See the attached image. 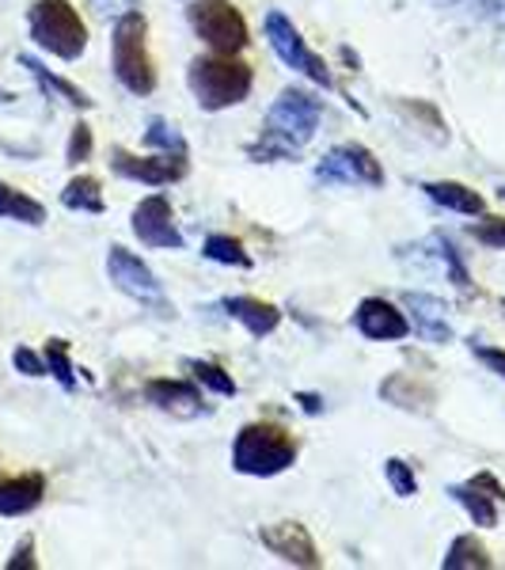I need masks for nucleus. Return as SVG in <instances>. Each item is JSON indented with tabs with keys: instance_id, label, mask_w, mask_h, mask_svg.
Wrapping results in <instances>:
<instances>
[{
	"instance_id": "obj_1",
	"label": "nucleus",
	"mask_w": 505,
	"mask_h": 570,
	"mask_svg": "<svg viewBox=\"0 0 505 570\" xmlns=\"http://www.w3.org/2000/svg\"><path fill=\"white\" fill-rule=\"evenodd\" d=\"M319 118H324V104L311 91L286 88L266 110L263 134L255 145H247V156L251 160H289L316 137Z\"/></svg>"
},
{
	"instance_id": "obj_2",
	"label": "nucleus",
	"mask_w": 505,
	"mask_h": 570,
	"mask_svg": "<svg viewBox=\"0 0 505 570\" xmlns=\"http://www.w3.org/2000/svg\"><path fill=\"white\" fill-rule=\"evenodd\" d=\"M187 85L195 91L201 110H228L244 104L255 88V72L236 53H214V58H195L187 69Z\"/></svg>"
},
{
	"instance_id": "obj_3",
	"label": "nucleus",
	"mask_w": 505,
	"mask_h": 570,
	"mask_svg": "<svg viewBox=\"0 0 505 570\" xmlns=\"http://www.w3.org/2000/svg\"><path fill=\"white\" fill-rule=\"evenodd\" d=\"M293 464H297V441H293L286 426H274V422H247L232 441V468L240 475L270 480V475H281Z\"/></svg>"
},
{
	"instance_id": "obj_4",
	"label": "nucleus",
	"mask_w": 505,
	"mask_h": 570,
	"mask_svg": "<svg viewBox=\"0 0 505 570\" xmlns=\"http://www.w3.org/2000/svg\"><path fill=\"white\" fill-rule=\"evenodd\" d=\"M110 66H115L118 85L133 96H152L156 91V66L149 53V23L141 12H122L110 35Z\"/></svg>"
},
{
	"instance_id": "obj_5",
	"label": "nucleus",
	"mask_w": 505,
	"mask_h": 570,
	"mask_svg": "<svg viewBox=\"0 0 505 570\" xmlns=\"http://www.w3.org/2000/svg\"><path fill=\"white\" fill-rule=\"evenodd\" d=\"M27 27H31V39L61 61H77L88 50V27L69 0H34Z\"/></svg>"
},
{
	"instance_id": "obj_6",
	"label": "nucleus",
	"mask_w": 505,
	"mask_h": 570,
	"mask_svg": "<svg viewBox=\"0 0 505 570\" xmlns=\"http://www.w3.org/2000/svg\"><path fill=\"white\" fill-rule=\"evenodd\" d=\"M187 20L195 27V35L209 46L214 53H240L251 35H247L244 12L232 0H195L187 8Z\"/></svg>"
},
{
	"instance_id": "obj_7",
	"label": "nucleus",
	"mask_w": 505,
	"mask_h": 570,
	"mask_svg": "<svg viewBox=\"0 0 505 570\" xmlns=\"http://www.w3.org/2000/svg\"><path fill=\"white\" fill-rule=\"evenodd\" d=\"M266 42H270V50L278 53L281 61L293 69V72H300V77H308L311 85H319V88H335V77H330V69H327V61L319 58L316 50L305 42V35L293 27L289 16H281V12H266Z\"/></svg>"
},
{
	"instance_id": "obj_8",
	"label": "nucleus",
	"mask_w": 505,
	"mask_h": 570,
	"mask_svg": "<svg viewBox=\"0 0 505 570\" xmlns=\"http://www.w3.org/2000/svg\"><path fill=\"white\" fill-rule=\"evenodd\" d=\"M316 183H324V187H384V168L365 145L350 141L335 145L316 164Z\"/></svg>"
},
{
	"instance_id": "obj_9",
	"label": "nucleus",
	"mask_w": 505,
	"mask_h": 570,
	"mask_svg": "<svg viewBox=\"0 0 505 570\" xmlns=\"http://www.w3.org/2000/svg\"><path fill=\"white\" fill-rule=\"evenodd\" d=\"M107 274H110V282L126 293V297H133V301H141V305L156 308L160 316H171V312H176L168 301H164V289H160V282H156V274L141 259H137L133 252H126L122 244H115L107 252Z\"/></svg>"
},
{
	"instance_id": "obj_10",
	"label": "nucleus",
	"mask_w": 505,
	"mask_h": 570,
	"mask_svg": "<svg viewBox=\"0 0 505 570\" xmlns=\"http://www.w3.org/2000/svg\"><path fill=\"white\" fill-rule=\"evenodd\" d=\"M110 171L133 183H149V187H171V183L187 179L190 164H187V156H176V153L133 156L126 149H110Z\"/></svg>"
},
{
	"instance_id": "obj_11",
	"label": "nucleus",
	"mask_w": 505,
	"mask_h": 570,
	"mask_svg": "<svg viewBox=\"0 0 505 570\" xmlns=\"http://www.w3.org/2000/svg\"><path fill=\"white\" fill-rule=\"evenodd\" d=\"M259 540H263V548L270 551V556L281 559V563L305 567V570L324 567V556H319L316 540H311V532L300 525V521H278V525H263Z\"/></svg>"
},
{
	"instance_id": "obj_12",
	"label": "nucleus",
	"mask_w": 505,
	"mask_h": 570,
	"mask_svg": "<svg viewBox=\"0 0 505 570\" xmlns=\"http://www.w3.org/2000/svg\"><path fill=\"white\" fill-rule=\"evenodd\" d=\"M133 236L145 247H182V233L176 225V214H171V202L164 195H149L137 202L133 209Z\"/></svg>"
},
{
	"instance_id": "obj_13",
	"label": "nucleus",
	"mask_w": 505,
	"mask_h": 570,
	"mask_svg": "<svg viewBox=\"0 0 505 570\" xmlns=\"http://www.w3.org/2000/svg\"><path fill=\"white\" fill-rule=\"evenodd\" d=\"M145 400L152 403L156 411L171 419H198L206 415V400H201V389L190 381H171V376H156V381L145 384Z\"/></svg>"
},
{
	"instance_id": "obj_14",
	"label": "nucleus",
	"mask_w": 505,
	"mask_h": 570,
	"mask_svg": "<svg viewBox=\"0 0 505 570\" xmlns=\"http://www.w3.org/2000/svg\"><path fill=\"white\" fill-rule=\"evenodd\" d=\"M354 324L365 338H376V343H396V338L410 335V316L384 297H365L354 312Z\"/></svg>"
},
{
	"instance_id": "obj_15",
	"label": "nucleus",
	"mask_w": 505,
	"mask_h": 570,
	"mask_svg": "<svg viewBox=\"0 0 505 570\" xmlns=\"http://www.w3.org/2000/svg\"><path fill=\"white\" fill-rule=\"evenodd\" d=\"M403 308L410 312V331L434 346L453 343V327L445 324V301L429 293H403Z\"/></svg>"
},
{
	"instance_id": "obj_16",
	"label": "nucleus",
	"mask_w": 505,
	"mask_h": 570,
	"mask_svg": "<svg viewBox=\"0 0 505 570\" xmlns=\"http://www.w3.org/2000/svg\"><path fill=\"white\" fill-rule=\"evenodd\" d=\"M380 400H388L392 407H399V411H410V415H434L437 392H434V384L418 381V376H410V373H392L380 381Z\"/></svg>"
},
{
	"instance_id": "obj_17",
	"label": "nucleus",
	"mask_w": 505,
	"mask_h": 570,
	"mask_svg": "<svg viewBox=\"0 0 505 570\" xmlns=\"http://www.w3.org/2000/svg\"><path fill=\"white\" fill-rule=\"evenodd\" d=\"M46 499V475L23 472L0 480V518H23V513L39 510Z\"/></svg>"
},
{
	"instance_id": "obj_18",
	"label": "nucleus",
	"mask_w": 505,
	"mask_h": 570,
	"mask_svg": "<svg viewBox=\"0 0 505 570\" xmlns=\"http://www.w3.org/2000/svg\"><path fill=\"white\" fill-rule=\"evenodd\" d=\"M220 308H225L232 320H240L255 338L274 335L281 324V308L270 305V301H259V297H225L220 301Z\"/></svg>"
},
{
	"instance_id": "obj_19",
	"label": "nucleus",
	"mask_w": 505,
	"mask_h": 570,
	"mask_svg": "<svg viewBox=\"0 0 505 570\" xmlns=\"http://www.w3.org/2000/svg\"><path fill=\"white\" fill-rule=\"evenodd\" d=\"M20 66L31 72L34 80H39V88L46 91L50 99H61V104H69V107H77V110H91L96 107V99L88 96V91H80L77 85H69L66 77H58V72H50L42 66V61H34L31 53H20Z\"/></svg>"
},
{
	"instance_id": "obj_20",
	"label": "nucleus",
	"mask_w": 505,
	"mask_h": 570,
	"mask_svg": "<svg viewBox=\"0 0 505 570\" xmlns=\"http://www.w3.org/2000/svg\"><path fill=\"white\" fill-rule=\"evenodd\" d=\"M422 190H426L429 202H437V206L453 209V214H464V217H479L483 209H486L483 195H475L472 187H464V183H453V179L422 183Z\"/></svg>"
},
{
	"instance_id": "obj_21",
	"label": "nucleus",
	"mask_w": 505,
	"mask_h": 570,
	"mask_svg": "<svg viewBox=\"0 0 505 570\" xmlns=\"http://www.w3.org/2000/svg\"><path fill=\"white\" fill-rule=\"evenodd\" d=\"M440 567H445V570H491L494 559H491V551H486V544L475 537V532H464V537H456L453 548L445 551Z\"/></svg>"
},
{
	"instance_id": "obj_22",
	"label": "nucleus",
	"mask_w": 505,
	"mask_h": 570,
	"mask_svg": "<svg viewBox=\"0 0 505 570\" xmlns=\"http://www.w3.org/2000/svg\"><path fill=\"white\" fill-rule=\"evenodd\" d=\"M448 494H453V499L464 505L467 518H472L475 525H483V529H494V525H498V499H491V494L479 491V487L456 483V487H448Z\"/></svg>"
},
{
	"instance_id": "obj_23",
	"label": "nucleus",
	"mask_w": 505,
	"mask_h": 570,
	"mask_svg": "<svg viewBox=\"0 0 505 570\" xmlns=\"http://www.w3.org/2000/svg\"><path fill=\"white\" fill-rule=\"evenodd\" d=\"M61 202H66V209H77V214H103V209H107L103 187H99L96 176L69 179L66 190H61Z\"/></svg>"
},
{
	"instance_id": "obj_24",
	"label": "nucleus",
	"mask_w": 505,
	"mask_h": 570,
	"mask_svg": "<svg viewBox=\"0 0 505 570\" xmlns=\"http://www.w3.org/2000/svg\"><path fill=\"white\" fill-rule=\"evenodd\" d=\"M0 217L23 220V225H42L46 206L39 198H31V195H23V190L8 187V183H0Z\"/></svg>"
},
{
	"instance_id": "obj_25",
	"label": "nucleus",
	"mask_w": 505,
	"mask_h": 570,
	"mask_svg": "<svg viewBox=\"0 0 505 570\" xmlns=\"http://www.w3.org/2000/svg\"><path fill=\"white\" fill-rule=\"evenodd\" d=\"M201 255L214 263H225V266H240V271H251V252L236 240V236H225V233H214L206 240V247H201Z\"/></svg>"
},
{
	"instance_id": "obj_26",
	"label": "nucleus",
	"mask_w": 505,
	"mask_h": 570,
	"mask_svg": "<svg viewBox=\"0 0 505 570\" xmlns=\"http://www.w3.org/2000/svg\"><path fill=\"white\" fill-rule=\"evenodd\" d=\"M399 110L410 118V122H418L434 141H448V126L434 104H426V99H399Z\"/></svg>"
},
{
	"instance_id": "obj_27",
	"label": "nucleus",
	"mask_w": 505,
	"mask_h": 570,
	"mask_svg": "<svg viewBox=\"0 0 505 570\" xmlns=\"http://www.w3.org/2000/svg\"><path fill=\"white\" fill-rule=\"evenodd\" d=\"M42 357H46V373H50L61 389H66V392L77 389V370H72V362H69V343H66V338H50Z\"/></svg>"
},
{
	"instance_id": "obj_28",
	"label": "nucleus",
	"mask_w": 505,
	"mask_h": 570,
	"mask_svg": "<svg viewBox=\"0 0 505 570\" xmlns=\"http://www.w3.org/2000/svg\"><path fill=\"white\" fill-rule=\"evenodd\" d=\"M434 244H437V259L440 263H445V271H448V282H453L456 285V289H472V274H467V266H464V259H461V252H456V244L453 240H448V236L445 233H437L434 236Z\"/></svg>"
},
{
	"instance_id": "obj_29",
	"label": "nucleus",
	"mask_w": 505,
	"mask_h": 570,
	"mask_svg": "<svg viewBox=\"0 0 505 570\" xmlns=\"http://www.w3.org/2000/svg\"><path fill=\"white\" fill-rule=\"evenodd\" d=\"M187 370L195 373V381L201 384V389H209V392H217V395H236L240 389H236V381H232V373H225L217 362H187Z\"/></svg>"
},
{
	"instance_id": "obj_30",
	"label": "nucleus",
	"mask_w": 505,
	"mask_h": 570,
	"mask_svg": "<svg viewBox=\"0 0 505 570\" xmlns=\"http://www.w3.org/2000/svg\"><path fill=\"white\" fill-rule=\"evenodd\" d=\"M145 145L149 149H160V153H176V156H187V141L168 118H152L149 130H145Z\"/></svg>"
},
{
	"instance_id": "obj_31",
	"label": "nucleus",
	"mask_w": 505,
	"mask_h": 570,
	"mask_svg": "<svg viewBox=\"0 0 505 570\" xmlns=\"http://www.w3.org/2000/svg\"><path fill=\"white\" fill-rule=\"evenodd\" d=\"M384 475H388L392 491H396L399 499H415V494H418L415 468H410L407 461H399V456H388V461H384Z\"/></svg>"
},
{
	"instance_id": "obj_32",
	"label": "nucleus",
	"mask_w": 505,
	"mask_h": 570,
	"mask_svg": "<svg viewBox=\"0 0 505 570\" xmlns=\"http://www.w3.org/2000/svg\"><path fill=\"white\" fill-rule=\"evenodd\" d=\"M472 236L483 247H494V252H505V217H483L472 225Z\"/></svg>"
},
{
	"instance_id": "obj_33",
	"label": "nucleus",
	"mask_w": 505,
	"mask_h": 570,
	"mask_svg": "<svg viewBox=\"0 0 505 570\" xmlns=\"http://www.w3.org/2000/svg\"><path fill=\"white\" fill-rule=\"evenodd\" d=\"M91 149H96V141H91V126L88 122H77L72 126V137H69V149H66V160L69 164H85Z\"/></svg>"
},
{
	"instance_id": "obj_34",
	"label": "nucleus",
	"mask_w": 505,
	"mask_h": 570,
	"mask_svg": "<svg viewBox=\"0 0 505 570\" xmlns=\"http://www.w3.org/2000/svg\"><path fill=\"white\" fill-rule=\"evenodd\" d=\"M472 354L479 357V362L494 376H502V381H505V351H498V346H486V343H479V338H472Z\"/></svg>"
},
{
	"instance_id": "obj_35",
	"label": "nucleus",
	"mask_w": 505,
	"mask_h": 570,
	"mask_svg": "<svg viewBox=\"0 0 505 570\" xmlns=\"http://www.w3.org/2000/svg\"><path fill=\"white\" fill-rule=\"evenodd\" d=\"M12 365L23 376H46V357H39L34 351H27V346H20V351L12 354Z\"/></svg>"
},
{
	"instance_id": "obj_36",
	"label": "nucleus",
	"mask_w": 505,
	"mask_h": 570,
	"mask_svg": "<svg viewBox=\"0 0 505 570\" xmlns=\"http://www.w3.org/2000/svg\"><path fill=\"white\" fill-rule=\"evenodd\" d=\"M39 567V559H34V540L23 537L20 544H16L12 559H8V570H34Z\"/></svg>"
},
{
	"instance_id": "obj_37",
	"label": "nucleus",
	"mask_w": 505,
	"mask_h": 570,
	"mask_svg": "<svg viewBox=\"0 0 505 570\" xmlns=\"http://www.w3.org/2000/svg\"><path fill=\"white\" fill-rule=\"evenodd\" d=\"M467 483H472V487H479V491H486V494H491V499H505V487L498 483V480H494V475L491 472H479V475H472V480H467Z\"/></svg>"
},
{
	"instance_id": "obj_38",
	"label": "nucleus",
	"mask_w": 505,
	"mask_h": 570,
	"mask_svg": "<svg viewBox=\"0 0 505 570\" xmlns=\"http://www.w3.org/2000/svg\"><path fill=\"white\" fill-rule=\"evenodd\" d=\"M297 400H300V407H305L308 415H319V411H324V400H319V395H311V392H297Z\"/></svg>"
},
{
	"instance_id": "obj_39",
	"label": "nucleus",
	"mask_w": 505,
	"mask_h": 570,
	"mask_svg": "<svg viewBox=\"0 0 505 570\" xmlns=\"http://www.w3.org/2000/svg\"><path fill=\"white\" fill-rule=\"evenodd\" d=\"M498 198L505 202V183H502V187H498Z\"/></svg>"
}]
</instances>
